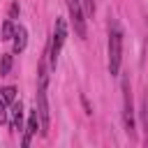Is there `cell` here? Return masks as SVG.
<instances>
[{"label": "cell", "mask_w": 148, "mask_h": 148, "mask_svg": "<svg viewBox=\"0 0 148 148\" xmlns=\"http://www.w3.org/2000/svg\"><path fill=\"white\" fill-rule=\"evenodd\" d=\"M9 69H12V56H9V53H2V62H0V76L9 74Z\"/></svg>", "instance_id": "cell-10"}, {"label": "cell", "mask_w": 148, "mask_h": 148, "mask_svg": "<svg viewBox=\"0 0 148 148\" xmlns=\"http://www.w3.org/2000/svg\"><path fill=\"white\" fill-rule=\"evenodd\" d=\"M67 39V23L65 18H56V25H53V37H51V44H49V62H51V69H56V62H58V56L62 51V44Z\"/></svg>", "instance_id": "cell-2"}, {"label": "cell", "mask_w": 148, "mask_h": 148, "mask_svg": "<svg viewBox=\"0 0 148 148\" xmlns=\"http://www.w3.org/2000/svg\"><path fill=\"white\" fill-rule=\"evenodd\" d=\"M123 123H125V132L130 136H134V104H132V90H130V81L127 76L123 79Z\"/></svg>", "instance_id": "cell-3"}, {"label": "cell", "mask_w": 148, "mask_h": 148, "mask_svg": "<svg viewBox=\"0 0 148 148\" xmlns=\"http://www.w3.org/2000/svg\"><path fill=\"white\" fill-rule=\"evenodd\" d=\"M67 9H69V16H72V25H74V32L86 39V18H83V2L81 0H67Z\"/></svg>", "instance_id": "cell-4"}, {"label": "cell", "mask_w": 148, "mask_h": 148, "mask_svg": "<svg viewBox=\"0 0 148 148\" xmlns=\"http://www.w3.org/2000/svg\"><path fill=\"white\" fill-rule=\"evenodd\" d=\"M16 12H18V5L14 2V5L9 7V18H14V16H16Z\"/></svg>", "instance_id": "cell-13"}, {"label": "cell", "mask_w": 148, "mask_h": 148, "mask_svg": "<svg viewBox=\"0 0 148 148\" xmlns=\"http://www.w3.org/2000/svg\"><path fill=\"white\" fill-rule=\"evenodd\" d=\"M14 30H16V25L12 23V18H7V21L2 23V39H5V42L12 39V37H14Z\"/></svg>", "instance_id": "cell-8"}, {"label": "cell", "mask_w": 148, "mask_h": 148, "mask_svg": "<svg viewBox=\"0 0 148 148\" xmlns=\"http://www.w3.org/2000/svg\"><path fill=\"white\" fill-rule=\"evenodd\" d=\"M0 95H2V99H5L7 104H12V102L16 99V88H14V86H7V88L0 90Z\"/></svg>", "instance_id": "cell-9"}, {"label": "cell", "mask_w": 148, "mask_h": 148, "mask_svg": "<svg viewBox=\"0 0 148 148\" xmlns=\"http://www.w3.org/2000/svg\"><path fill=\"white\" fill-rule=\"evenodd\" d=\"M7 118H9V113H7V102H5L2 95H0V123H7Z\"/></svg>", "instance_id": "cell-11"}, {"label": "cell", "mask_w": 148, "mask_h": 148, "mask_svg": "<svg viewBox=\"0 0 148 148\" xmlns=\"http://www.w3.org/2000/svg\"><path fill=\"white\" fill-rule=\"evenodd\" d=\"M81 2H83V7H86L88 14H95V0H81Z\"/></svg>", "instance_id": "cell-12"}, {"label": "cell", "mask_w": 148, "mask_h": 148, "mask_svg": "<svg viewBox=\"0 0 148 148\" xmlns=\"http://www.w3.org/2000/svg\"><path fill=\"white\" fill-rule=\"evenodd\" d=\"M12 39H14V51L21 53V51L25 49V44H28V32H25V28H23V25H16Z\"/></svg>", "instance_id": "cell-6"}, {"label": "cell", "mask_w": 148, "mask_h": 148, "mask_svg": "<svg viewBox=\"0 0 148 148\" xmlns=\"http://www.w3.org/2000/svg\"><path fill=\"white\" fill-rule=\"evenodd\" d=\"M9 116H12V130H21V123H23V104L14 99Z\"/></svg>", "instance_id": "cell-7"}, {"label": "cell", "mask_w": 148, "mask_h": 148, "mask_svg": "<svg viewBox=\"0 0 148 148\" xmlns=\"http://www.w3.org/2000/svg\"><path fill=\"white\" fill-rule=\"evenodd\" d=\"M120 60H123V32H120L118 23H111V30H109V72H111V76H116L120 72Z\"/></svg>", "instance_id": "cell-1"}, {"label": "cell", "mask_w": 148, "mask_h": 148, "mask_svg": "<svg viewBox=\"0 0 148 148\" xmlns=\"http://www.w3.org/2000/svg\"><path fill=\"white\" fill-rule=\"evenodd\" d=\"M37 130H42V120H39V113H37V109H35V111H30V116H28V125H25L23 146H30V139L37 134Z\"/></svg>", "instance_id": "cell-5"}]
</instances>
